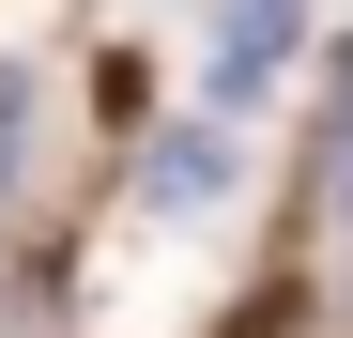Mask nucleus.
I'll use <instances>...</instances> for the list:
<instances>
[{
  "mask_svg": "<svg viewBox=\"0 0 353 338\" xmlns=\"http://www.w3.org/2000/svg\"><path fill=\"white\" fill-rule=\"evenodd\" d=\"M292 46H307V0H230L215 16V92H261Z\"/></svg>",
  "mask_w": 353,
  "mask_h": 338,
  "instance_id": "1",
  "label": "nucleus"
},
{
  "mask_svg": "<svg viewBox=\"0 0 353 338\" xmlns=\"http://www.w3.org/2000/svg\"><path fill=\"white\" fill-rule=\"evenodd\" d=\"M139 200H154V215H200V200H230V139H215V123H169V139L139 154Z\"/></svg>",
  "mask_w": 353,
  "mask_h": 338,
  "instance_id": "2",
  "label": "nucleus"
},
{
  "mask_svg": "<svg viewBox=\"0 0 353 338\" xmlns=\"http://www.w3.org/2000/svg\"><path fill=\"white\" fill-rule=\"evenodd\" d=\"M323 215H353V46H338V92H323Z\"/></svg>",
  "mask_w": 353,
  "mask_h": 338,
  "instance_id": "3",
  "label": "nucleus"
},
{
  "mask_svg": "<svg viewBox=\"0 0 353 338\" xmlns=\"http://www.w3.org/2000/svg\"><path fill=\"white\" fill-rule=\"evenodd\" d=\"M230 338H292V308H246V323H230Z\"/></svg>",
  "mask_w": 353,
  "mask_h": 338,
  "instance_id": "4",
  "label": "nucleus"
}]
</instances>
